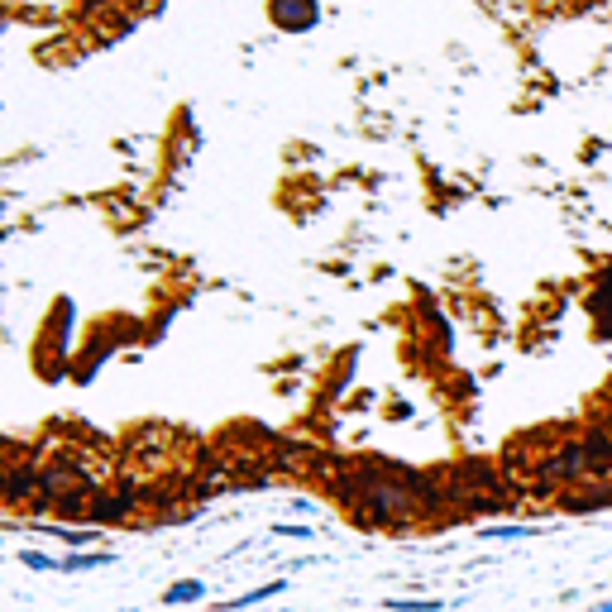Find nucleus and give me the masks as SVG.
<instances>
[{
	"label": "nucleus",
	"mask_w": 612,
	"mask_h": 612,
	"mask_svg": "<svg viewBox=\"0 0 612 612\" xmlns=\"http://www.w3.org/2000/svg\"><path fill=\"white\" fill-rule=\"evenodd\" d=\"M206 598V584H197V579H182V584H173V589L163 593V603L168 608H182V603H201Z\"/></svg>",
	"instance_id": "obj_4"
},
{
	"label": "nucleus",
	"mask_w": 612,
	"mask_h": 612,
	"mask_svg": "<svg viewBox=\"0 0 612 612\" xmlns=\"http://www.w3.org/2000/svg\"><path fill=\"white\" fill-rule=\"evenodd\" d=\"M268 536H287V541H306V536H311V526H287V522H278V526H273V531H268Z\"/></svg>",
	"instance_id": "obj_8"
},
{
	"label": "nucleus",
	"mask_w": 612,
	"mask_h": 612,
	"mask_svg": "<svg viewBox=\"0 0 612 612\" xmlns=\"http://www.w3.org/2000/svg\"><path fill=\"white\" fill-rule=\"evenodd\" d=\"M593 612H612V603H598V608H593Z\"/></svg>",
	"instance_id": "obj_10"
},
{
	"label": "nucleus",
	"mask_w": 612,
	"mask_h": 612,
	"mask_svg": "<svg viewBox=\"0 0 612 612\" xmlns=\"http://www.w3.org/2000/svg\"><path fill=\"white\" fill-rule=\"evenodd\" d=\"M53 536H63L72 550H82V546H91V541H96V531H53Z\"/></svg>",
	"instance_id": "obj_7"
},
{
	"label": "nucleus",
	"mask_w": 612,
	"mask_h": 612,
	"mask_svg": "<svg viewBox=\"0 0 612 612\" xmlns=\"http://www.w3.org/2000/svg\"><path fill=\"white\" fill-rule=\"evenodd\" d=\"M110 560H115V555H67L63 569H72V574H77V569H101V565H110Z\"/></svg>",
	"instance_id": "obj_6"
},
{
	"label": "nucleus",
	"mask_w": 612,
	"mask_h": 612,
	"mask_svg": "<svg viewBox=\"0 0 612 612\" xmlns=\"http://www.w3.org/2000/svg\"><path fill=\"white\" fill-rule=\"evenodd\" d=\"M287 589V579H273V584H259V589H249L240 593V598H230L220 612H244V608H254V603H268V598H278V593Z\"/></svg>",
	"instance_id": "obj_3"
},
{
	"label": "nucleus",
	"mask_w": 612,
	"mask_h": 612,
	"mask_svg": "<svg viewBox=\"0 0 612 612\" xmlns=\"http://www.w3.org/2000/svg\"><path fill=\"white\" fill-rule=\"evenodd\" d=\"M20 565L24 569H39V574H53V569H63V560H53V555H44V550H20Z\"/></svg>",
	"instance_id": "obj_5"
},
{
	"label": "nucleus",
	"mask_w": 612,
	"mask_h": 612,
	"mask_svg": "<svg viewBox=\"0 0 612 612\" xmlns=\"http://www.w3.org/2000/svg\"><path fill=\"white\" fill-rule=\"evenodd\" d=\"M589 316H593V326H598V335H603V340H612V268L598 278V287H593Z\"/></svg>",
	"instance_id": "obj_1"
},
{
	"label": "nucleus",
	"mask_w": 612,
	"mask_h": 612,
	"mask_svg": "<svg viewBox=\"0 0 612 612\" xmlns=\"http://www.w3.org/2000/svg\"><path fill=\"white\" fill-rule=\"evenodd\" d=\"M526 536H541V526L531 522H498V526H483L479 541H526Z\"/></svg>",
	"instance_id": "obj_2"
},
{
	"label": "nucleus",
	"mask_w": 612,
	"mask_h": 612,
	"mask_svg": "<svg viewBox=\"0 0 612 612\" xmlns=\"http://www.w3.org/2000/svg\"><path fill=\"white\" fill-rule=\"evenodd\" d=\"M388 608H393V612H440V603H436V598H426V603H397V598H393Z\"/></svg>",
	"instance_id": "obj_9"
}]
</instances>
